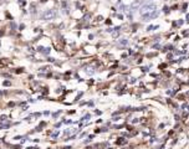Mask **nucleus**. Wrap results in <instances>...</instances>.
I'll return each instance as SVG.
<instances>
[{
    "mask_svg": "<svg viewBox=\"0 0 189 149\" xmlns=\"http://www.w3.org/2000/svg\"><path fill=\"white\" fill-rule=\"evenodd\" d=\"M154 10H155V5L152 4V3H149V4H146V5L142 6V9H141V14H142V15H147V14L153 13Z\"/></svg>",
    "mask_w": 189,
    "mask_h": 149,
    "instance_id": "obj_1",
    "label": "nucleus"
},
{
    "mask_svg": "<svg viewBox=\"0 0 189 149\" xmlns=\"http://www.w3.org/2000/svg\"><path fill=\"white\" fill-rule=\"evenodd\" d=\"M56 16V13H55V10H46V11L43 14V16H41V17H43L44 20H51V19H54Z\"/></svg>",
    "mask_w": 189,
    "mask_h": 149,
    "instance_id": "obj_2",
    "label": "nucleus"
},
{
    "mask_svg": "<svg viewBox=\"0 0 189 149\" xmlns=\"http://www.w3.org/2000/svg\"><path fill=\"white\" fill-rule=\"evenodd\" d=\"M39 51L44 52V54H49V52H50V48H44V47H39Z\"/></svg>",
    "mask_w": 189,
    "mask_h": 149,
    "instance_id": "obj_3",
    "label": "nucleus"
},
{
    "mask_svg": "<svg viewBox=\"0 0 189 149\" xmlns=\"http://www.w3.org/2000/svg\"><path fill=\"white\" fill-rule=\"evenodd\" d=\"M85 71H86L88 75H92V73H93V68H92V67H86Z\"/></svg>",
    "mask_w": 189,
    "mask_h": 149,
    "instance_id": "obj_4",
    "label": "nucleus"
},
{
    "mask_svg": "<svg viewBox=\"0 0 189 149\" xmlns=\"http://www.w3.org/2000/svg\"><path fill=\"white\" fill-rule=\"evenodd\" d=\"M6 119V116H3V117H0V122H4Z\"/></svg>",
    "mask_w": 189,
    "mask_h": 149,
    "instance_id": "obj_5",
    "label": "nucleus"
},
{
    "mask_svg": "<svg viewBox=\"0 0 189 149\" xmlns=\"http://www.w3.org/2000/svg\"><path fill=\"white\" fill-rule=\"evenodd\" d=\"M10 85H11V82H10V81H5L4 82V86H10Z\"/></svg>",
    "mask_w": 189,
    "mask_h": 149,
    "instance_id": "obj_6",
    "label": "nucleus"
}]
</instances>
